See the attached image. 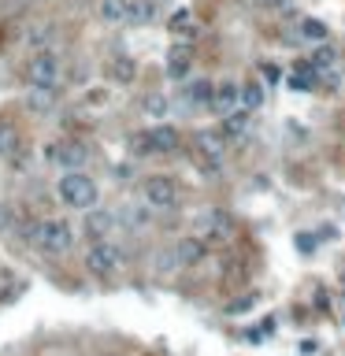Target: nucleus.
Returning <instances> with one entry per match:
<instances>
[{
    "label": "nucleus",
    "instance_id": "nucleus-1",
    "mask_svg": "<svg viewBox=\"0 0 345 356\" xmlns=\"http://www.w3.org/2000/svg\"><path fill=\"white\" fill-rule=\"evenodd\" d=\"M178 145H182V138H178V130L167 123H156V126H149V130L130 138V149L138 152V156H167V152H178Z\"/></svg>",
    "mask_w": 345,
    "mask_h": 356
},
{
    "label": "nucleus",
    "instance_id": "nucleus-2",
    "mask_svg": "<svg viewBox=\"0 0 345 356\" xmlns=\"http://www.w3.org/2000/svg\"><path fill=\"white\" fill-rule=\"evenodd\" d=\"M60 200L67 208H78V212H89V208L97 204V197H101V189H97V182L86 175V171H67V175L60 178Z\"/></svg>",
    "mask_w": 345,
    "mask_h": 356
},
{
    "label": "nucleus",
    "instance_id": "nucleus-3",
    "mask_svg": "<svg viewBox=\"0 0 345 356\" xmlns=\"http://www.w3.org/2000/svg\"><path fill=\"white\" fill-rule=\"evenodd\" d=\"M71 245H75L71 223H63V219H45L41 230H38V249L45 257H63V252H71Z\"/></svg>",
    "mask_w": 345,
    "mask_h": 356
},
{
    "label": "nucleus",
    "instance_id": "nucleus-4",
    "mask_svg": "<svg viewBox=\"0 0 345 356\" xmlns=\"http://www.w3.org/2000/svg\"><path fill=\"white\" fill-rule=\"evenodd\" d=\"M141 197L149 200V208H160V212H175L178 208V186L175 178L167 175H149L141 182Z\"/></svg>",
    "mask_w": 345,
    "mask_h": 356
},
{
    "label": "nucleus",
    "instance_id": "nucleus-5",
    "mask_svg": "<svg viewBox=\"0 0 345 356\" xmlns=\"http://www.w3.org/2000/svg\"><path fill=\"white\" fill-rule=\"evenodd\" d=\"M86 268H89V275H97V278L115 275V271L123 268V249L112 241H93L86 252Z\"/></svg>",
    "mask_w": 345,
    "mask_h": 356
},
{
    "label": "nucleus",
    "instance_id": "nucleus-6",
    "mask_svg": "<svg viewBox=\"0 0 345 356\" xmlns=\"http://www.w3.org/2000/svg\"><path fill=\"white\" fill-rule=\"evenodd\" d=\"M193 234L201 237V241H226V237L234 234V223L219 208H204V212L193 215Z\"/></svg>",
    "mask_w": 345,
    "mask_h": 356
},
{
    "label": "nucleus",
    "instance_id": "nucleus-7",
    "mask_svg": "<svg viewBox=\"0 0 345 356\" xmlns=\"http://www.w3.org/2000/svg\"><path fill=\"white\" fill-rule=\"evenodd\" d=\"M26 78H30V86H52V89H56L60 78H63V63H60V56H56L52 49L38 52V56L26 63Z\"/></svg>",
    "mask_w": 345,
    "mask_h": 356
},
{
    "label": "nucleus",
    "instance_id": "nucleus-8",
    "mask_svg": "<svg viewBox=\"0 0 345 356\" xmlns=\"http://www.w3.org/2000/svg\"><path fill=\"white\" fill-rule=\"evenodd\" d=\"M52 163H56V167H63V171H82L89 163V156H93V152H89V145H82V141H60V145H52Z\"/></svg>",
    "mask_w": 345,
    "mask_h": 356
},
{
    "label": "nucleus",
    "instance_id": "nucleus-9",
    "mask_svg": "<svg viewBox=\"0 0 345 356\" xmlns=\"http://www.w3.org/2000/svg\"><path fill=\"white\" fill-rule=\"evenodd\" d=\"M115 226H119V215L112 212V208H89L86 212V223H82V230L86 237H93V241H108V237L115 234Z\"/></svg>",
    "mask_w": 345,
    "mask_h": 356
},
{
    "label": "nucleus",
    "instance_id": "nucleus-10",
    "mask_svg": "<svg viewBox=\"0 0 345 356\" xmlns=\"http://www.w3.org/2000/svg\"><path fill=\"white\" fill-rule=\"evenodd\" d=\"M193 149H197V156H201V160H215V163H223L226 134H223V130H201V134L193 138Z\"/></svg>",
    "mask_w": 345,
    "mask_h": 356
},
{
    "label": "nucleus",
    "instance_id": "nucleus-11",
    "mask_svg": "<svg viewBox=\"0 0 345 356\" xmlns=\"http://www.w3.org/2000/svg\"><path fill=\"white\" fill-rule=\"evenodd\" d=\"M189 71H193V56H189V49H171V56H167V78L171 82H186L189 78Z\"/></svg>",
    "mask_w": 345,
    "mask_h": 356
},
{
    "label": "nucleus",
    "instance_id": "nucleus-12",
    "mask_svg": "<svg viewBox=\"0 0 345 356\" xmlns=\"http://www.w3.org/2000/svg\"><path fill=\"white\" fill-rule=\"evenodd\" d=\"M23 38H26V45H30L34 52H45V49L56 45V26H52V23H34Z\"/></svg>",
    "mask_w": 345,
    "mask_h": 356
},
{
    "label": "nucleus",
    "instance_id": "nucleus-13",
    "mask_svg": "<svg viewBox=\"0 0 345 356\" xmlns=\"http://www.w3.org/2000/svg\"><path fill=\"white\" fill-rule=\"evenodd\" d=\"M56 100H60V89H52V86H30V93H26L30 112H52Z\"/></svg>",
    "mask_w": 345,
    "mask_h": 356
},
{
    "label": "nucleus",
    "instance_id": "nucleus-14",
    "mask_svg": "<svg viewBox=\"0 0 345 356\" xmlns=\"http://www.w3.org/2000/svg\"><path fill=\"white\" fill-rule=\"evenodd\" d=\"M249 130H252V112H226L223 115V134L226 138L241 141Z\"/></svg>",
    "mask_w": 345,
    "mask_h": 356
},
{
    "label": "nucleus",
    "instance_id": "nucleus-15",
    "mask_svg": "<svg viewBox=\"0 0 345 356\" xmlns=\"http://www.w3.org/2000/svg\"><path fill=\"white\" fill-rule=\"evenodd\" d=\"M212 104L219 108V112H234V104H241V86H234V82H219V86L212 89Z\"/></svg>",
    "mask_w": 345,
    "mask_h": 356
},
{
    "label": "nucleus",
    "instance_id": "nucleus-16",
    "mask_svg": "<svg viewBox=\"0 0 345 356\" xmlns=\"http://www.w3.org/2000/svg\"><path fill=\"white\" fill-rule=\"evenodd\" d=\"M212 82H208V78H193V82H189V86L182 89V100H186V104H212Z\"/></svg>",
    "mask_w": 345,
    "mask_h": 356
},
{
    "label": "nucleus",
    "instance_id": "nucleus-17",
    "mask_svg": "<svg viewBox=\"0 0 345 356\" xmlns=\"http://www.w3.org/2000/svg\"><path fill=\"white\" fill-rule=\"evenodd\" d=\"M175 252H178V260H182V268H193V263L204 257V241L197 234L193 237H182V241L175 245Z\"/></svg>",
    "mask_w": 345,
    "mask_h": 356
},
{
    "label": "nucleus",
    "instance_id": "nucleus-18",
    "mask_svg": "<svg viewBox=\"0 0 345 356\" xmlns=\"http://www.w3.org/2000/svg\"><path fill=\"white\" fill-rule=\"evenodd\" d=\"M126 4H130V0H101V4H97V15H101L104 23L119 26V23H126Z\"/></svg>",
    "mask_w": 345,
    "mask_h": 356
},
{
    "label": "nucleus",
    "instance_id": "nucleus-19",
    "mask_svg": "<svg viewBox=\"0 0 345 356\" xmlns=\"http://www.w3.org/2000/svg\"><path fill=\"white\" fill-rule=\"evenodd\" d=\"M152 15H156V8H152V0H130V4H126V23H130V26H141V23H149Z\"/></svg>",
    "mask_w": 345,
    "mask_h": 356
},
{
    "label": "nucleus",
    "instance_id": "nucleus-20",
    "mask_svg": "<svg viewBox=\"0 0 345 356\" xmlns=\"http://www.w3.org/2000/svg\"><path fill=\"white\" fill-rule=\"evenodd\" d=\"M308 63H312V67L323 75V71H334V63H338V52H334L326 41H320V45L312 49V60H308Z\"/></svg>",
    "mask_w": 345,
    "mask_h": 356
},
{
    "label": "nucleus",
    "instance_id": "nucleus-21",
    "mask_svg": "<svg viewBox=\"0 0 345 356\" xmlns=\"http://www.w3.org/2000/svg\"><path fill=\"white\" fill-rule=\"evenodd\" d=\"M301 41H312V45H320V41H326L331 38V26H326L323 19H305L301 23V34H297Z\"/></svg>",
    "mask_w": 345,
    "mask_h": 356
},
{
    "label": "nucleus",
    "instance_id": "nucleus-22",
    "mask_svg": "<svg viewBox=\"0 0 345 356\" xmlns=\"http://www.w3.org/2000/svg\"><path fill=\"white\" fill-rule=\"evenodd\" d=\"M108 71H112L115 82H123V86H126V82H134V75H138V63H134L130 56H115Z\"/></svg>",
    "mask_w": 345,
    "mask_h": 356
},
{
    "label": "nucleus",
    "instance_id": "nucleus-23",
    "mask_svg": "<svg viewBox=\"0 0 345 356\" xmlns=\"http://www.w3.org/2000/svg\"><path fill=\"white\" fill-rule=\"evenodd\" d=\"M19 149V130L12 123H0V156H15Z\"/></svg>",
    "mask_w": 345,
    "mask_h": 356
},
{
    "label": "nucleus",
    "instance_id": "nucleus-24",
    "mask_svg": "<svg viewBox=\"0 0 345 356\" xmlns=\"http://www.w3.org/2000/svg\"><path fill=\"white\" fill-rule=\"evenodd\" d=\"M141 108H145V115H149V119H167V97H163V93H149V97H145L141 100Z\"/></svg>",
    "mask_w": 345,
    "mask_h": 356
},
{
    "label": "nucleus",
    "instance_id": "nucleus-25",
    "mask_svg": "<svg viewBox=\"0 0 345 356\" xmlns=\"http://www.w3.org/2000/svg\"><path fill=\"white\" fill-rule=\"evenodd\" d=\"M241 104L249 108V112H257V108L264 104V86H260V82H249V86H241Z\"/></svg>",
    "mask_w": 345,
    "mask_h": 356
},
{
    "label": "nucleus",
    "instance_id": "nucleus-26",
    "mask_svg": "<svg viewBox=\"0 0 345 356\" xmlns=\"http://www.w3.org/2000/svg\"><path fill=\"white\" fill-rule=\"evenodd\" d=\"M115 215H119V223H126V226H145V223H149V215H145L138 204H123Z\"/></svg>",
    "mask_w": 345,
    "mask_h": 356
},
{
    "label": "nucleus",
    "instance_id": "nucleus-27",
    "mask_svg": "<svg viewBox=\"0 0 345 356\" xmlns=\"http://www.w3.org/2000/svg\"><path fill=\"white\" fill-rule=\"evenodd\" d=\"M38 230H41V223H38V219H30V223H26V226H23V230H19V234H23V241H30V245H38Z\"/></svg>",
    "mask_w": 345,
    "mask_h": 356
},
{
    "label": "nucleus",
    "instance_id": "nucleus-28",
    "mask_svg": "<svg viewBox=\"0 0 345 356\" xmlns=\"http://www.w3.org/2000/svg\"><path fill=\"white\" fill-rule=\"evenodd\" d=\"M252 8H278V4H286V0H249Z\"/></svg>",
    "mask_w": 345,
    "mask_h": 356
}]
</instances>
